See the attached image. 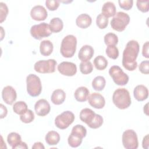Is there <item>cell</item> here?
I'll use <instances>...</instances> for the list:
<instances>
[{"label":"cell","mask_w":149,"mask_h":149,"mask_svg":"<svg viewBox=\"0 0 149 149\" xmlns=\"http://www.w3.org/2000/svg\"><path fill=\"white\" fill-rule=\"evenodd\" d=\"M148 47H149V42L146 41L143 45L142 48V55L144 57L146 58H149V54H148Z\"/></svg>","instance_id":"obj_41"},{"label":"cell","mask_w":149,"mask_h":149,"mask_svg":"<svg viewBox=\"0 0 149 149\" xmlns=\"http://www.w3.org/2000/svg\"><path fill=\"white\" fill-rule=\"evenodd\" d=\"M27 91L31 97L38 96L42 91V84L38 76L34 74H30L26 77Z\"/></svg>","instance_id":"obj_6"},{"label":"cell","mask_w":149,"mask_h":149,"mask_svg":"<svg viewBox=\"0 0 149 149\" xmlns=\"http://www.w3.org/2000/svg\"><path fill=\"white\" fill-rule=\"evenodd\" d=\"M7 141L13 149H15V147L22 141L21 136L19 133L16 132H11L8 135Z\"/></svg>","instance_id":"obj_27"},{"label":"cell","mask_w":149,"mask_h":149,"mask_svg":"<svg viewBox=\"0 0 149 149\" xmlns=\"http://www.w3.org/2000/svg\"><path fill=\"white\" fill-rule=\"evenodd\" d=\"M76 47V37L72 34L67 35L62 40L60 47V52L65 58H72L75 54Z\"/></svg>","instance_id":"obj_4"},{"label":"cell","mask_w":149,"mask_h":149,"mask_svg":"<svg viewBox=\"0 0 149 149\" xmlns=\"http://www.w3.org/2000/svg\"><path fill=\"white\" fill-rule=\"evenodd\" d=\"M139 70L143 74L149 73V61L148 60L142 61L139 65Z\"/></svg>","instance_id":"obj_40"},{"label":"cell","mask_w":149,"mask_h":149,"mask_svg":"<svg viewBox=\"0 0 149 149\" xmlns=\"http://www.w3.org/2000/svg\"><path fill=\"white\" fill-rule=\"evenodd\" d=\"M89 94L90 91L87 87L81 86L75 90L74 96L76 101L79 102H85L88 99Z\"/></svg>","instance_id":"obj_22"},{"label":"cell","mask_w":149,"mask_h":149,"mask_svg":"<svg viewBox=\"0 0 149 149\" xmlns=\"http://www.w3.org/2000/svg\"><path fill=\"white\" fill-rule=\"evenodd\" d=\"M92 23V19L87 13H82L79 15L76 19V25L81 29H87Z\"/></svg>","instance_id":"obj_20"},{"label":"cell","mask_w":149,"mask_h":149,"mask_svg":"<svg viewBox=\"0 0 149 149\" xmlns=\"http://www.w3.org/2000/svg\"><path fill=\"white\" fill-rule=\"evenodd\" d=\"M133 95L138 101L146 100L148 96V88L143 84L137 85L133 90Z\"/></svg>","instance_id":"obj_19"},{"label":"cell","mask_w":149,"mask_h":149,"mask_svg":"<svg viewBox=\"0 0 149 149\" xmlns=\"http://www.w3.org/2000/svg\"><path fill=\"white\" fill-rule=\"evenodd\" d=\"M0 22L2 23L5 19L8 14V8L7 5L3 2H0Z\"/></svg>","instance_id":"obj_37"},{"label":"cell","mask_w":149,"mask_h":149,"mask_svg":"<svg viewBox=\"0 0 149 149\" xmlns=\"http://www.w3.org/2000/svg\"><path fill=\"white\" fill-rule=\"evenodd\" d=\"M87 134L86 127L81 125H76L73 127L72 132L68 139V144L73 148H76L80 146L83 139Z\"/></svg>","instance_id":"obj_5"},{"label":"cell","mask_w":149,"mask_h":149,"mask_svg":"<svg viewBox=\"0 0 149 149\" xmlns=\"http://www.w3.org/2000/svg\"><path fill=\"white\" fill-rule=\"evenodd\" d=\"M30 33L34 38L38 40L49 37L52 34L49 24L45 22L31 26Z\"/></svg>","instance_id":"obj_9"},{"label":"cell","mask_w":149,"mask_h":149,"mask_svg":"<svg viewBox=\"0 0 149 149\" xmlns=\"http://www.w3.org/2000/svg\"><path fill=\"white\" fill-rule=\"evenodd\" d=\"M107 56L112 59H116L119 56V50L116 46H108L105 50Z\"/></svg>","instance_id":"obj_35"},{"label":"cell","mask_w":149,"mask_h":149,"mask_svg":"<svg viewBox=\"0 0 149 149\" xmlns=\"http://www.w3.org/2000/svg\"><path fill=\"white\" fill-rule=\"evenodd\" d=\"M112 101L119 109H125L131 105L132 100L129 91L125 88L116 89L112 95Z\"/></svg>","instance_id":"obj_3"},{"label":"cell","mask_w":149,"mask_h":149,"mask_svg":"<svg viewBox=\"0 0 149 149\" xmlns=\"http://www.w3.org/2000/svg\"><path fill=\"white\" fill-rule=\"evenodd\" d=\"M59 1L56 0H47L45 1V5L48 9L51 11L56 10L59 6Z\"/></svg>","instance_id":"obj_38"},{"label":"cell","mask_w":149,"mask_h":149,"mask_svg":"<svg viewBox=\"0 0 149 149\" xmlns=\"http://www.w3.org/2000/svg\"><path fill=\"white\" fill-rule=\"evenodd\" d=\"M57 69L61 74L66 76H73L77 72L76 65L70 62L64 61L60 63Z\"/></svg>","instance_id":"obj_13"},{"label":"cell","mask_w":149,"mask_h":149,"mask_svg":"<svg viewBox=\"0 0 149 149\" xmlns=\"http://www.w3.org/2000/svg\"><path fill=\"white\" fill-rule=\"evenodd\" d=\"M20 119L25 123H31L34 119V112L31 109H27L25 113L20 116Z\"/></svg>","instance_id":"obj_34"},{"label":"cell","mask_w":149,"mask_h":149,"mask_svg":"<svg viewBox=\"0 0 149 149\" xmlns=\"http://www.w3.org/2000/svg\"><path fill=\"white\" fill-rule=\"evenodd\" d=\"M109 74L112 77L113 82L118 86L126 85L129 80L128 75L117 65H113L110 68Z\"/></svg>","instance_id":"obj_8"},{"label":"cell","mask_w":149,"mask_h":149,"mask_svg":"<svg viewBox=\"0 0 149 149\" xmlns=\"http://www.w3.org/2000/svg\"><path fill=\"white\" fill-rule=\"evenodd\" d=\"M56 64V61L54 59L40 60L35 63L34 69L40 73H52L55 72Z\"/></svg>","instance_id":"obj_11"},{"label":"cell","mask_w":149,"mask_h":149,"mask_svg":"<svg viewBox=\"0 0 149 149\" xmlns=\"http://www.w3.org/2000/svg\"><path fill=\"white\" fill-rule=\"evenodd\" d=\"M94 54L93 48L89 45H83L78 53V58L81 62L89 61Z\"/></svg>","instance_id":"obj_18"},{"label":"cell","mask_w":149,"mask_h":149,"mask_svg":"<svg viewBox=\"0 0 149 149\" xmlns=\"http://www.w3.org/2000/svg\"><path fill=\"white\" fill-rule=\"evenodd\" d=\"M94 65L97 70H102L107 67L108 61L104 56L102 55H98L94 58Z\"/></svg>","instance_id":"obj_29"},{"label":"cell","mask_w":149,"mask_h":149,"mask_svg":"<svg viewBox=\"0 0 149 149\" xmlns=\"http://www.w3.org/2000/svg\"><path fill=\"white\" fill-rule=\"evenodd\" d=\"M30 16L34 20L42 21L47 19L48 12L43 6L36 5L31 9Z\"/></svg>","instance_id":"obj_17"},{"label":"cell","mask_w":149,"mask_h":149,"mask_svg":"<svg viewBox=\"0 0 149 149\" xmlns=\"http://www.w3.org/2000/svg\"><path fill=\"white\" fill-rule=\"evenodd\" d=\"M118 3L120 8L126 10H130L132 8L133 5V1L132 0L118 1Z\"/></svg>","instance_id":"obj_39"},{"label":"cell","mask_w":149,"mask_h":149,"mask_svg":"<svg viewBox=\"0 0 149 149\" xmlns=\"http://www.w3.org/2000/svg\"><path fill=\"white\" fill-rule=\"evenodd\" d=\"M74 118V115L72 112L66 111L55 118V125L60 129H65L73 122Z\"/></svg>","instance_id":"obj_12"},{"label":"cell","mask_w":149,"mask_h":149,"mask_svg":"<svg viewBox=\"0 0 149 149\" xmlns=\"http://www.w3.org/2000/svg\"><path fill=\"white\" fill-rule=\"evenodd\" d=\"M49 26L51 32L56 33L62 31L63 27V23L59 17H54L50 20Z\"/></svg>","instance_id":"obj_26"},{"label":"cell","mask_w":149,"mask_h":149,"mask_svg":"<svg viewBox=\"0 0 149 149\" xmlns=\"http://www.w3.org/2000/svg\"><path fill=\"white\" fill-rule=\"evenodd\" d=\"M140 51V45L136 40L129 41L123 52L122 65L127 70L133 71L137 67L136 59Z\"/></svg>","instance_id":"obj_1"},{"label":"cell","mask_w":149,"mask_h":149,"mask_svg":"<svg viewBox=\"0 0 149 149\" xmlns=\"http://www.w3.org/2000/svg\"><path fill=\"white\" fill-rule=\"evenodd\" d=\"M96 24L100 29H105L108 24V18L102 13L99 14L96 18Z\"/></svg>","instance_id":"obj_33"},{"label":"cell","mask_w":149,"mask_h":149,"mask_svg":"<svg viewBox=\"0 0 149 149\" xmlns=\"http://www.w3.org/2000/svg\"><path fill=\"white\" fill-rule=\"evenodd\" d=\"M104 42L107 46H116L118 42V36L113 33H108L104 36Z\"/></svg>","instance_id":"obj_31"},{"label":"cell","mask_w":149,"mask_h":149,"mask_svg":"<svg viewBox=\"0 0 149 149\" xmlns=\"http://www.w3.org/2000/svg\"><path fill=\"white\" fill-rule=\"evenodd\" d=\"M15 148H28V146H27L26 143L22 141L15 147Z\"/></svg>","instance_id":"obj_45"},{"label":"cell","mask_w":149,"mask_h":149,"mask_svg":"<svg viewBox=\"0 0 149 149\" xmlns=\"http://www.w3.org/2000/svg\"><path fill=\"white\" fill-rule=\"evenodd\" d=\"M1 119H3V118L6 117L7 113H8V110L6 108L5 106H4L3 104H1Z\"/></svg>","instance_id":"obj_43"},{"label":"cell","mask_w":149,"mask_h":149,"mask_svg":"<svg viewBox=\"0 0 149 149\" xmlns=\"http://www.w3.org/2000/svg\"><path fill=\"white\" fill-rule=\"evenodd\" d=\"M143 110H144V113L147 115H148V103H147L144 106V108H143Z\"/></svg>","instance_id":"obj_46"},{"label":"cell","mask_w":149,"mask_h":149,"mask_svg":"<svg viewBox=\"0 0 149 149\" xmlns=\"http://www.w3.org/2000/svg\"><path fill=\"white\" fill-rule=\"evenodd\" d=\"M27 109V105L24 101H17L13 105V111L14 112L20 115L25 113Z\"/></svg>","instance_id":"obj_30"},{"label":"cell","mask_w":149,"mask_h":149,"mask_svg":"<svg viewBox=\"0 0 149 149\" xmlns=\"http://www.w3.org/2000/svg\"><path fill=\"white\" fill-rule=\"evenodd\" d=\"M87 100L89 104L96 109H102L105 104L104 97L101 94L98 93H93L89 95Z\"/></svg>","instance_id":"obj_15"},{"label":"cell","mask_w":149,"mask_h":149,"mask_svg":"<svg viewBox=\"0 0 149 149\" xmlns=\"http://www.w3.org/2000/svg\"><path fill=\"white\" fill-rule=\"evenodd\" d=\"M122 141L123 147L126 149H136L138 148L137 135L132 129H127L123 133Z\"/></svg>","instance_id":"obj_10"},{"label":"cell","mask_w":149,"mask_h":149,"mask_svg":"<svg viewBox=\"0 0 149 149\" xmlns=\"http://www.w3.org/2000/svg\"><path fill=\"white\" fill-rule=\"evenodd\" d=\"M32 148H35V149H44L45 147L44 146L43 144L41 142H36L33 146H32Z\"/></svg>","instance_id":"obj_44"},{"label":"cell","mask_w":149,"mask_h":149,"mask_svg":"<svg viewBox=\"0 0 149 149\" xmlns=\"http://www.w3.org/2000/svg\"><path fill=\"white\" fill-rule=\"evenodd\" d=\"M101 12V13L107 18L114 16L116 13V6L112 2H106L102 6Z\"/></svg>","instance_id":"obj_23"},{"label":"cell","mask_w":149,"mask_h":149,"mask_svg":"<svg viewBox=\"0 0 149 149\" xmlns=\"http://www.w3.org/2000/svg\"><path fill=\"white\" fill-rule=\"evenodd\" d=\"M1 40H2V39H3V36L2 35V33H3V27H2V26H1Z\"/></svg>","instance_id":"obj_47"},{"label":"cell","mask_w":149,"mask_h":149,"mask_svg":"<svg viewBox=\"0 0 149 149\" xmlns=\"http://www.w3.org/2000/svg\"><path fill=\"white\" fill-rule=\"evenodd\" d=\"M142 147L143 148L148 149L149 147V138H148V134L146 135L143 137V141H142Z\"/></svg>","instance_id":"obj_42"},{"label":"cell","mask_w":149,"mask_h":149,"mask_svg":"<svg viewBox=\"0 0 149 149\" xmlns=\"http://www.w3.org/2000/svg\"><path fill=\"white\" fill-rule=\"evenodd\" d=\"M54 46L52 42L48 40H43L40 44V54L45 56H48L51 54L53 51Z\"/></svg>","instance_id":"obj_24"},{"label":"cell","mask_w":149,"mask_h":149,"mask_svg":"<svg viewBox=\"0 0 149 149\" xmlns=\"http://www.w3.org/2000/svg\"><path fill=\"white\" fill-rule=\"evenodd\" d=\"M34 110L37 115L44 116L49 113L51 107L49 102L46 100L40 99L36 102Z\"/></svg>","instance_id":"obj_16"},{"label":"cell","mask_w":149,"mask_h":149,"mask_svg":"<svg viewBox=\"0 0 149 149\" xmlns=\"http://www.w3.org/2000/svg\"><path fill=\"white\" fill-rule=\"evenodd\" d=\"M66 94L62 89L55 90L51 95V100L55 105H61L65 100Z\"/></svg>","instance_id":"obj_21"},{"label":"cell","mask_w":149,"mask_h":149,"mask_svg":"<svg viewBox=\"0 0 149 149\" xmlns=\"http://www.w3.org/2000/svg\"><path fill=\"white\" fill-rule=\"evenodd\" d=\"M2 97L6 104L12 105L17 98V93L13 87L7 86L2 91Z\"/></svg>","instance_id":"obj_14"},{"label":"cell","mask_w":149,"mask_h":149,"mask_svg":"<svg viewBox=\"0 0 149 149\" xmlns=\"http://www.w3.org/2000/svg\"><path fill=\"white\" fill-rule=\"evenodd\" d=\"M129 22L130 17L128 14L123 12H118L111 20V26L114 30L121 32L125 30Z\"/></svg>","instance_id":"obj_7"},{"label":"cell","mask_w":149,"mask_h":149,"mask_svg":"<svg viewBox=\"0 0 149 149\" xmlns=\"http://www.w3.org/2000/svg\"><path fill=\"white\" fill-rule=\"evenodd\" d=\"M105 84V79L102 76L95 77L92 81V87L96 91H102L104 88Z\"/></svg>","instance_id":"obj_28"},{"label":"cell","mask_w":149,"mask_h":149,"mask_svg":"<svg viewBox=\"0 0 149 149\" xmlns=\"http://www.w3.org/2000/svg\"><path fill=\"white\" fill-rule=\"evenodd\" d=\"M80 120L91 129H97L101 127L104 120L101 115L95 113L90 108H84L80 112Z\"/></svg>","instance_id":"obj_2"},{"label":"cell","mask_w":149,"mask_h":149,"mask_svg":"<svg viewBox=\"0 0 149 149\" xmlns=\"http://www.w3.org/2000/svg\"><path fill=\"white\" fill-rule=\"evenodd\" d=\"M45 140L49 146H55L59 142L60 136L58 132L51 130L47 133L45 137Z\"/></svg>","instance_id":"obj_25"},{"label":"cell","mask_w":149,"mask_h":149,"mask_svg":"<svg viewBox=\"0 0 149 149\" xmlns=\"http://www.w3.org/2000/svg\"><path fill=\"white\" fill-rule=\"evenodd\" d=\"M136 6L139 10L141 12L146 13L149 10V1H140L138 0L136 2Z\"/></svg>","instance_id":"obj_36"},{"label":"cell","mask_w":149,"mask_h":149,"mask_svg":"<svg viewBox=\"0 0 149 149\" xmlns=\"http://www.w3.org/2000/svg\"><path fill=\"white\" fill-rule=\"evenodd\" d=\"M80 70L84 74H90L93 70V66L90 61L81 62L80 63Z\"/></svg>","instance_id":"obj_32"}]
</instances>
